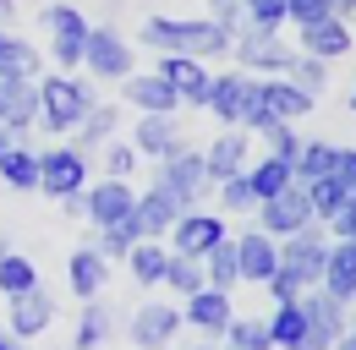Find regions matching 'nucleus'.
Listing matches in <instances>:
<instances>
[{
    "label": "nucleus",
    "mask_w": 356,
    "mask_h": 350,
    "mask_svg": "<svg viewBox=\"0 0 356 350\" xmlns=\"http://www.w3.org/2000/svg\"><path fill=\"white\" fill-rule=\"evenodd\" d=\"M268 296H274V301H296V296H302V285H296L291 274H280V268H274V279H268Z\"/></svg>",
    "instance_id": "50"
},
{
    "label": "nucleus",
    "mask_w": 356,
    "mask_h": 350,
    "mask_svg": "<svg viewBox=\"0 0 356 350\" xmlns=\"http://www.w3.org/2000/svg\"><path fill=\"white\" fill-rule=\"evenodd\" d=\"M307 224H318V219H312V203H307V186H302V181H291L280 197L258 203V230L274 235V241H285V235H296V230H307Z\"/></svg>",
    "instance_id": "8"
},
{
    "label": "nucleus",
    "mask_w": 356,
    "mask_h": 350,
    "mask_svg": "<svg viewBox=\"0 0 356 350\" xmlns=\"http://www.w3.org/2000/svg\"><path fill=\"white\" fill-rule=\"evenodd\" d=\"M334 17H346V22H351V17H356V0H334Z\"/></svg>",
    "instance_id": "55"
},
{
    "label": "nucleus",
    "mask_w": 356,
    "mask_h": 350,
    "mask_svg": "<svg viewBox=\"0 0 356 350\" xmlns=\"http://www.w3.org/2000/svg\"><path fill=\"white\" fill-rule=\"evenodd\" d=\"M247 159H252V137H247V126H225V137H214V148L203 153L214 186L230 181V175H241V170H247Z\"/></svg>",
    "instance_id": "18"
},
{
    "label": "nucleus",
    "mask_w": 356,
    "mask_h": 350,
    "mask_svg": "<svg viewBox=\"0 0 356 350\" xmlns=\"http://www.w3.org/2000/svg\"><path fill=\"white\" fill-rule=\"evenodd\" d=\"M285 77L302 88V93H312V99H318V93H323V83H329V60H318V55H302V49H296V60H291V72H285Z\"/></svg>",
    "instance_id": "41"
},
{
    "label": "nucleus",
    "mask_w": 356,
    "mask_h": 350,
    "mask_svg": "<svg viewBox=\"0 0 356 350\" xmlns=\"http://www.w3.org/2000/svg\"><path fill=\"white\" fill-rule=\"evenodd\" d=\"M334 350H356V317L346 323V334H340V345H334Z\"/></svg>",
    "instance_id": "53"
},
{
    "label": "nucleus",
    "mask_w": 356,
    "mask_h": 350,
    "mask_svg": "<svg viewBox=\"0 0 356 350\" xmlns=\"http://www.w3.org/2000/svg\"><path fill=\"white\" fill-rule=\"evenodd\" d=\"M0 181H6L11 192H39V153L22 148V142H11V148L0 153Z\"/></svg>",
    "instance_id": "30"
},
{
    "label": "nucleus",
    "mask_w": 356,
    "mask_h": 350,
    "mask_svg": "<svg viewBox=\"0 0 356 350\" xmlns=\"http://www.w3.org/2000/svg\"><path fill=\"white\" fill-rule=\"evenodd\" d=\"M258 137L268 142V153H274V159H291V165H296V153H302V137H296V126H291V121H268Z\"/></svg>",
    "instance_id": "43"
},
{
    "label": "nucleus",
    "mask_w": 356,
    "mask_h": 350,
    "mask_svg": "<svg viewBox=\"0 0 356 350\" xmlns=\"http://www.w3.org/2000/svg\"><path fill=\"white\" fill-rule=\"evenodd\" d=\"M346 197H351V186L340 181V175H323V181H307V203H312V219L318 224H329V219L346 208Z\"/></svg>",
    "instance_id": "32"
},
{
    "label": "nucleus",
    "mask_w": 356,
    "mask_h": 350,
    "mask_svg": "<svg viewBox=\"0 0 356 350\" xmlns=\"http://www.w3.org/2000/svg\"><path fill=\"white\" fill-rule=\"evenodd\" d=\"M143 44L148 49H165V55H230V33L209 17H148L143 22Z\"/></svg>",
    "instance_id": "1"
},
{
    "label": "nucleus",
    "mask_w": 356,
    "mask_h": 350,
    "mask_svg": "<svg viewBox=\"0 0 356 350\" xmlns=\"http://www.w3.org/2000/svg\"><path fill=\"white\" fill-rule=\"evenodd\" d=\"M132 219H137V230H143V241H159V235H170V224L181 219V208L159 192V186H148V192H137Z\"/></svg>",
    "instance_id": "25"
},
{
    "label": "nucleus",
    "mask_w": 356,
    "mask_h": 350,
    "mask_svg": "<svg viewBox=\"0 0 356 350\" xmlns=\"http://www.w3.org/2000/svg\"><path fill=\"white\" fill-rule=\"evenodd\" d=\"M329 230H334V241H356V192L346 197V208L329 219Z\"/></svg>",
    "instance_id": "49"
},
{
    "label": "nucleus",
    "mask_w": 356,
    "mask_h": 350,
    "mask_svg": "<svg viewBox=\"0 0 356 350\" xmlns=\"http://www.w3.org/2000/svg\"><path fill=\"white\" fill-rule=\"evenodd\" d=\"M11 17H17V0H0V28H11Z\"/></svg>",
    "instance_id": "54"
},
{
    "label": "nucleus",
    "mask_w": 356,
    "mask_h": 350,
    "mask_svg": "<svg viewBox=\"0 0 356 350\" xmlns=\"http://www.w3.org/2000/svg\"><path fill=\"white\" fill-rule=\"evenodd\" d=\"M154 186L176 203L181 214L186 208H197V197L214 186L209 181V165H203V153H192V148H181V153H170V159H159V175H154Z\"/></svg>",
    "instance_id": "5"
},
{
    "label": "nucleus",
    "mask_w": 356,
    "mask_h": 350,
    "mask_svg": "<svg viewBox=\"0 0 356 350\" xmlns=\"http://www.w3.org/2000/svg\"><path fill=\"white\" fill-rule=\"evenodd\" d=\"M340 170V148L334 142H302V153H296V181L307 186V181H323V175Z\"/></svg>",
    "instance_id": "33"
},
{
    "label": "nucleus",
    "mask_w": 356,
    "mask_h": 350,
    "mask_svg": "<svg viewBox=\"0 0 356 350\" xmlns=\"http://www.w3.org/2000/svg\"><path fill=\"white\" fill-rule=\"evenodd\" d=\"M230 317H236L230 290H214V285L192 290V296H186V306H181V323H192V328H203V334H214V340L230 328Z\"/></svg>",
    "instance_id": "15"
},
{
    "label": "nucleus",
    "mask_w": 356,
    "mask_h": 350,
    "mask_svg": "<svg viewBox=\"0 0 356 350\" xmlns=\"http://www.w3.org/2000/svg\"><path fill=\"white\" fill-rule=\"evenodd\" d=\"M334 175H340V181L356 192V148H340V170H334Z\"/></svg>",
    "instance_id": "51"
},
{
    "label": "nucleus",
    "mask_w": 356,
    "mask_h": 350,
    "mask_svg": "<svg viewBox=\"0 0 356 350\" xmlns=\"http://www.w3.org/2000/svg\"><path fill=\"white\" fill-rule=\"evenodd\" d=\"M296 33H302L296 49H302V55H318V60H340V55L356 44L346 17H323V22H307V28H296Z\"/></svg>",
    "instance_id": "19"
},
{
    "label": "nucleus",
    "mask_w": 356,
    "mask_h": 350,
    "mask_svg": "<svg viewBox=\"0 0 356 350\" xmlns=\"http://www.w3.org/2000/svg\"><path fill=\"white\" fill-rule=\"evenodd\" d=\"M346 104H351V110H356V93H351V99H346Z\"/></svg>",
    "instance_id": "58"
},
{
    "label": "nucleus",
    "mask_w": 356,
    "mask_h": 350,
    "mask_svg": "<svg viewBox=\"0 0 356 350\" xmlns=\"http://www.w3.org/2000/svg\"><path fill=\"white\" fill-rule=\"evenodd\" d=\"M39 285V268L22 258V252H0V296L11 301V296H22V290H33Z\"/></svg>",
    "instance_id": "35"
},
{
    "label": "nucleus",
    "mask_w": 356,
    "mask_h": 350,
    "mask_svg": "<svg viewBox=\"0 0 356 350\" xmlns=\"http://www.w3.org/2000/svg\"><path fill=\"white\" fill-rule=\"evenodd\" d=\"M323 17H334V0H285V22H296V28L323 22Z\"/></svg>",
    "instance_id": "46"
},
{
    "label": "nucleus",
    "mask_w": 356,
    "mask_h": 350,
    "mask_svg": "<svg viewBox=\"0 0 356 350\" xmlns=\"http://www.w3.org/2000/svg\"><path fill=\"white\" fill-rule=\"evenodd\" d=\"M225 235V219L220 214H197V208H186V214L170 224V252H181V258H203V252H214Z\"/></svg>",
    "instance_id": "12"
},
{
    "label": "nucleus",
    "mask_w": 356,
    "mask_h": 350,
    "mask_svg": "<svg viewBox=\"0 0 356 350\" xmlns=\"http://www.w3.org/2000/svg\"><path fill=\"white\" fill-rule=\"evenodd\" d=\"M268 340L280 350H307V312H302V296H296V301H274V312H268Z\"/></svg>",
    "instance_id": "28"
},
{
    "label": "nucleus",
    "mask_w": 356,
    "mask_h": 350,
    "mask_svg": "<svg viewBox=\"0 0 356 350\" xmlns=\"http://www.w3.org/2000/svg\"><path fill=\"white\" fill-rule=\"evenodd\" d=\"M55 203H60V208H66L72 219H77V214H88V192H66V197H55Z\"/></svg>",
    "instance_id": "52"
},
{
    "label": "nucleus",
    "mask_w": 356,
    "mask_h": 350,
    "mask_svg": "<svg viewBox=\"0 0 356 350\" xmlns=\"http://www.w3.org/2000/svg\"><path fill=\"white\" fill-rule=\"evenodd\" d=\"M241 11H247V28H268V33L285 28V0H241Z\"/></svg>",
    "instance_id": "45"
},
{
    "label": "nucleus",
    "mask_w": 356,
    "mask_h": 350,
    "mask_svg": "<svg viewBox=\"0 0 356 350\" xmlns=\"http://www.w3.org/2000/svg\"><path fill=\"white\" fill-rule=\"evenodd\" d=\"M132 148L137 153H148V159H170V153H181L186 142H181V131L170 115H143L132 131Z\"/></svg>",
    "instance_id": "26"
},
{
    "label": "nucleus",
    "mask_w": 356,
    "mask_h": 350,
    "mask_svg": "<svg viewBox=\"0 0 356 350\" xmlns=\"http://www.w3.org/2000/svg\"><path fill=\"white\" fill-rule=\"evenodd\" d=\"M334 301H356V241H329V258H323V279H318Z\"/></svg>",
    "instance_id": "23"
},
{
    "label": "nucleus",
    "mask_w": 356,
    "mask_h": 350,
    "mask_svg": "<svg viewBox=\"0 0 356 350\" xmlns=\"http://www.w3.org/2000/svg\"><path fill=\"white\" fill-rule=\"evenodd\" d=\"M110 306H99V301H88L83 306V323H77V350H99L104 340H110Z\"/></svg>",
    "instance_id": "40"
},
{
    "label": "nucleus",
    "mask_w": 356,
    "mask_h": 350,
    "mask_svg": "<svg viewBox=\"0 0 356 350\" xmlns=\"http://www.w3.org/2000/svg\"><path fill=\"white\" fill-rule=\"evenodd\" d=\"M39 77V49L0 28V83H33Z\"/></svg>",
    "instance_id": "29"
},
{
    "label": "nucleus",
    "mask_w": 356,
    "mask_h": 350,
    "mask_svg": "<svg viewBox=\"0 0 356 350\" xmlns=\"http://www.w3.org/2000/svg\"><path fill=\"white\" fill-rule=\"evenodd\" d=\"M11 142H17V131H11V126H0V153H6Z\"/></svg>",
    "instance_id": "57"
},
{
    "label": "nucleus",
    "mask_w": 356,
    "mask_h": 350,
    "mask_svg": "<svg viewBox=\"0 0 356 350\" xmlns=\"http://www.w3.org/2000/svg\"><path fill=\"white\" fill-rule=\"evenodd\" d=\"M137 241H143V230H137L132 214L121 219V224H104V230H99V252H104V258H127Z\"/></svg>",
    "instance_id": "42"
},
{
    "label": "nucleus",
    "mask_w": 356,
    "mask_h": 350,
    "mask_svg": "<svg viewBox=\"0 0 356 350\" xmlns=\"http://www.w3.org/2000/svg\"><path fill=\"white\" fill-rule=\"evenodd\" d=\"M209 6H214V11H209V22H220L230 39L247 28V11H241V0H209Z\"/></svg>",
    "instance_id": "48"
},
{
    "label": "nucleus",
    "mask_w": 356,
    "mask_h": 350,
    "mask_svg": "<svg viewBox=\"0 0 356 350\" xmlns=\"http://www.w3.org/2000/svg\"><path fill=\"white\" fill-rule=\"evenodd\" d=\"M137 192L127 186V181H115V175H104L99 186H88V219L104 230V224H121V219L132 214Z\"/></svg>",
    "instance_id": "20"
},
{
    "label": "nucleus",
    "mask_w": 356,
    "mask_h": 350,
    "mask_svg": "<svg viewBox=\"0 0 356 350\" xmlns=\"http://www.w3.org/2000/svg\"><path fill=\"white\" fill-rule=\"evenodd\" d=\"M176 328H181V306H170V301L137 306L132 323H127V334H132L137 350H165L170 340H176Z\"/></svg>",
    "instance_id": "14"
},
{
    "label": "nucleus",
    "mask_w": 356,
    "mask_h": 350,
    "mask_svg": "<svg viewBox=\"0 0 356 350\" xmlns=\"http://www.w3.org/2000/svg\"><path fill=\"white\" fill-rule=\"evenodd\" d=\"M104 279H110V258H104L99 247H77L72 262H66V285H72V296H77V301H93V296L104 290Z\"/></svg>",
    "instance_id": "22"
},
{
    "label": "nucleus",
    "mask_w": 356,
    "mask_h": 350,
    "mask_svg": "<svg viewBox=\"0 0 356 350\" xmlns=\"http://www.w3.org/2000/svg\"><path fill=\"white\" fill-rule=\"evenodd\" d=\"M203 350H209V345H203Z\"/></svg>",
    "instance_id": "59"
},
{
    "label": "nucleus",
    "mask_w": 356,
    "mask_h": 350,
    "mask_svg": "<svg viewBox=\"0 0 356 350\" xmlns=\"http://www.w3.org/2000/svg\"><path fill=\"white\" fill-rule=\"evenodd\" d=\"M93 104V88H83L72 72H60V77H39V115H44L49 131H77V121L88 115Z\"/></svg>",
    "instance_id": "3"
},
{
    "label": "nucleus",
    "mask_w": 356,
    "mask_h": 350,
    "mask_svg": "<svg viewBox=\"0 0 356 350\" xmlns=\"http://www.w3.org/2000/svg\"><path fill=\"white\" fill-rule=\"evenodd\" d=\"M203 279L214 285V290H230L236 279H241V268H236V241L225 235L214 252H203Z\"/></svg>",
    "instance_id": "37"
},
{
    "label": "nucleus",
    "mask_w": 356,
    "mask_h": 350,
    "mask_svg": "<svg viewBox=\"0 0 356 350\" xmlns=\"http://www.w3.org/2000/svg\"><path fill=\"white\" fill-rule=\"evenodd\" d=\"M302 312H307V350H334L340 334H346V301H334L323 285L302 290Z\"/></svg>",
    "instance_id": "9"
},
{
    "label": "nucleus",
    "mask_w": 356,
    "mask_h": 350,
    "mask_svg": "<svg viewBox=\"0 0 356 350\" xmlns=\"http://www.w3.org/2000/svg\"><path fill=\"white\" fill-rule=\"evenodd\" d=\"M236 268H241V279L268 285V279H274V268H280V241H274V235H264V230L236 235Z\"/></svg>",
    "instance_id": "17"
},
{
    "label": "nucleus",
    "mask_w": 356,
    "mask_h": 350,
    "mask_svg": "<svg viewBox=\"0 0 356 350\" xmlns=\"http://www.w3.org/2000/svg\"><path fill=\"white\" fill-rule=\"evenodd\" d=\"M225 345H230V350H274V340H268V317H230Z\"/></svg>",
    "instance_id": "39"
},
{
    "label": "nucleus",
    "mask_w": 356,
    "mask_h": 350,
    "mask_svg": "<svg viewBox=\"0 0 356 350\" xmlns=\"http://www.w3.org/2000/svg\"><path fill=\"white\" fill-rule=\"evenodd\" d=\"M0 350H22V345H17V334H11V328H0Z\"/></svg>",
    "instance_id": "56"
},
{
    "label": "nucleus",
    "mask_w": 356,
    "mask_h": 350,
    "mask_svg": "<svg viewBox=\"0 0 356 350\" xmlns=\"http://www.w3.org/2000/svg\"><path fill=\"white\" fill-rule=\"evenodd\" d=\"M127 104H132V110H143V115H176V88L165 83V77H159V72H143V77H127Z\"/></svg>",
    "instance_id": "24"
},
{
    "label": "nucleus",
    "mask_w": 356,
    "mask_h": 350,
    "mask_svg": "<svg viewBox=\"0 0 356 350\" xmlns=\"http://www.w3.org/2000/svg\"><path fill=\"white\" fill-rule=\"evenodd\" d=\"M258 104H264L268 121H302V115H312L318 99L302 93L291 77H258Z\"/></svg>",
    "instance_id": "16"
},
{
    "label": "nucleus",
    "mask_w": 356,
    "mask_h": 350,
    "mask_svg": "<svg viewBox=\"0 0 356 350\" xmlns=\"http://www.w3.org/2000/svg\"><path fill=\"white\" fill-rule=\"evenodd\" d=\"M323 258H329L323 224H307V230H296V235L280 241V274H291L302 290H312V285L323 279Z\"/></svg>",
    "instance_id": "6"
},
{
    "label": "nucleus",
    "mask_w": 356,
    "mask_h": 350,
    "mask_svg": "<svg viewBox=\"0 0 356 350\" xmlns=\"http://www.w3.org/2000/svg\"><path fill=\"white\" fill-rule=\"evenodd\" d=\"M88 17L77 6H49L44 11V33H49V55L60 72H77L83 66V44H88Z\"/></svg>",
    "instance_id": "7"
},
{
    "label": "nucleus",
    "mask_w": 356,
    "mask_h": 350,
    "mask_svg": "<svg viewBox=\"0 0 356 350\" xmlns=\"http://www.w3.org/2000/svg\"><path fill=\"white\" fill-rule=\"evenodd\" d=\"M165 262H170V252L159 241H137L132 252H127V268H132L137 285H165Z\"/></svg>",
    "instance_id": "34"
},
{
    "label": "nucleus",
    "mask_w": 356,
    "mask_h": 350,
    "mask_svg": "<svg viewBox=\"0 0 356 350\" xmlns=\"http://www.w3.org/2000/svg\"><path fill=\"white\" fill-rule=\"evenodd\" d=\"M230 55H236V66L252 72V77H285L291 60H296V49L280 39V33H268V28H241V33L230 39Z\"/></svg>",
    "instance_id": "4"
},
{
    "label": "nucleus",
    "mask_w": 356,
    "mask_h": 350,
    "mask_svg": "<svg viewBox=\"0 0 356 350\" xmlns=\"http://www.w3.org/2000/svg\"><path fill=\"white\" fill-rule=\"evenodd\" d=\"M83 66L104 83H127L132 77V49L115 28H88V44H83Z\"/></svg>",
    "instance_id": "10"
},
{
    "label": "nucleus",
    "mask_w": 356,
    "mask_h": 350,
    "mask_svg": "<svg viewBox=\"0 0 356 350\" xmlns=\"http://www.w3.org/2000/svg\"><path fill=\"white\" fill-rule=\"evenodd\" d=\"M351 33H356V28H351Z\"/></svg>",
    "instance_id": "60"
},
{
    "label": "nucleus",
    "mask_w": 356,
    "mask_h": 350,
    "mask_svg": "<svg viewBox=\"0 0 356 350\" xmlns=\"http://www.w3.org/2000/svg\"><path fill=\"white\" fill-rule=\"evenodd\" d=\"M154 72L176 88L181 104H203V110H209V83H214V72H209L197 55H159V66H154Z\"/></svg>",
    "instance_id": "13"
},
{
    "label": "nucleus",
    "mask_w": 356,
    "mask_h": 350,
    "mask_svg": "<svg viewBox=\"0 0 356 350\" xmlns=\"http://www.w3.org/2000/svg\"><path fill=\"white\" fill-rule=\"evenodd\" d=\"M209 110L220 126H247V131H264L268 115L258 104V77L252 72H225L209 83Z\"/></svg>",
    "instance_id": "2"
},
{
    "label": "nucleus",
    "mask_w": 356,
    "mask_h": 350,
    "mask_svg": "<svg viewBox=\"0 0 356 350\" xmlns=\"http://www.w3.org/2000/svg\"><path fill=\"white\" fill-rule=\"evenodd\" d=\"M83 181H88V153L83 148H44L39 153V192L66 197V192H83Z\"/></svg>",
    "instance_id": "11"
},
{
    "label": "nucleus",
    "mask_w": 356,
    "mask_h": 350,
    "mask_svg": "<svg viewBox=\"0 0 356 350\" xmlns=\"http://www.w3.org/2000/svg\"><path fill=\"white\" fill-rule=\"evenodd\" d=\"M49 323H55V296H49L44 285H33V290L11 296V334H17V340H28V334H44Z\"/></svg>",
    "instance_id": "21"
},
{
    "label": "nucleus",
    "mask_w": 356,
    "mask_h": 350,
    "mask_svg": "<svg viewBox=\"0 0 356 350\" xmlns=\"http://www.w3.org/2000/svg\"><path fill=\"white\" fill-rule=\"evenodd\" d=\"M220 203L225 214H252L258 208V197H252V181H247V170L230 175V181H220Z\"/></svg>",
    "instance_id": "44"
},
{
    "label": "nucleus",
    "mask_w": 356,
    "mask_h": 350,
    "mask_svg": "<svg viewBox=\"0 0 356 350\" xmlns=\"http://www.w3.org/2000/svg\"><path fill=\"white\" fill-rule=\"evenodd\" d=\"M247 181H252V197H258V203H268V197H280V192L296 181V165L268 153V159H258V165H247Z\"/></svg>",
    "instance_id": "31"
},
{
    "label": "nucleus",
    "mask_w": 356,
    "mask_h": 350,
    "mask_svg": "<svg viewBox=\"0 0 356 350\" xmlns=\"http://www.w3.org/2000/svg\"><path fill=\"white\" fill-rule=\"evenodd\" d=\"M39 121V83H0V126L28 131Z\"/></svg>",
    "instance_id": "27"
},
{
    "label": "nucleus",
    "mask_w": 356,
    "mask_h": 350,
    "mask_svg": "<svg viewBox=\"0 0 356 350\" xmlns=\"http://www.w3.org/2000/svg\"><path fill=\"white\" fill-rule=\"evenodd\" d=\"M132 170H137V148L132 142H110V148H104V175L132 181Z\"/></svg>",
    "instance_id": "47"
},
{
    "label": "nucleus",
    "mask_w": 356,
    "mask_h": 350,
    "mask_svg": "<svg viewBox=\"0 0 356 350\" xmlns=\"http://www.w3.org/2000/svg\"><path fill=\"white\" fill-rule=\"evenodd\" d=\"M115 121H121V110H115V104H93L88 115L77 121V131H83V137H77V148L88 153V148H99V142H110V137H115Z\"/></svg>",
    "instance_id": "36"
},
{
    "label": "nucleus",
    "mask_w": 356,
    "mask_h": 350,
    "mask_svg": "<svg viewBox=\"0 0 356 350\" xmlns=\"http://www.w3.org/2000/svg\"><path fill=\"white\" fill-rule=\"evenodd\" d=\"M165 285L176 290L181 301L192 296V290H203L209 279H203V258H181V252H170V262H165Z\"/></svg>",
    "instance_id": "38"
}]
</instances>
